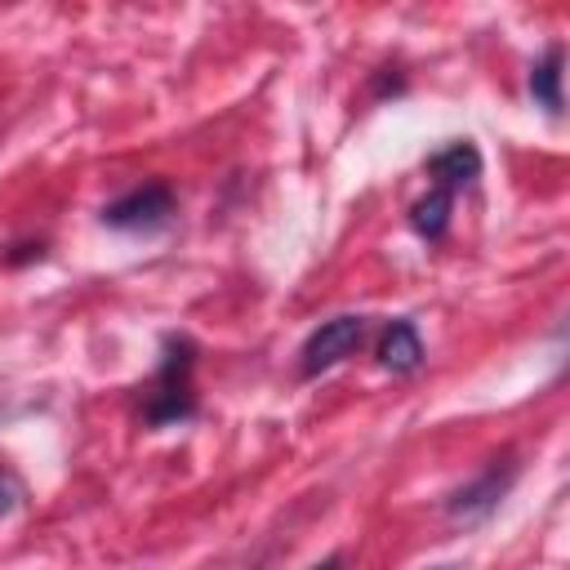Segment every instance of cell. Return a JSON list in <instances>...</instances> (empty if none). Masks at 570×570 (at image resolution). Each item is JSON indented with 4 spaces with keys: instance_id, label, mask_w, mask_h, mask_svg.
Masks as SVG:
<instances>
[{
    "instance_id": "11",
    "label": "cell",
    "mask_w": 570,
    "mask_h": 570,
    "mask_svg": "<svg viewBox=\"0 0 570 570\" xmlns=\"http://www.w3.org/2000/svg\"><path fill=\"white\" fill-rule=\"evenodd\" d=\"M432 570H459V566H432Z\"/></svg>"
},
{
    "instance_id": "7",
    "label": "cell",
    "mask_w": 570,
    "mask_h": 570,
    "mask_svg": "<svg viewBox=\"0 0 570 570\" xmlns=\"http://www.w3.org/2000/svg\"><path fill=\"white\" fill-rule=\"evenodd\" d=\"M561 62H566V49L561 45H548V53L530 67V98L548 116H561Z\"/></svg>"
},
{
    "instance_id": "10",
    "label": "cell",
    "mask_w": 570,
    "mask_h": 570,
    "mask_svg": "<svg viewBox=\"0 0 570 570\" xmlns=\"http://www.w3.org/2000/svg\"><path fill=\"white\" fill-rule=\"evenodd\" d=\"M343 566H347V557H343V552H330L325 561H316V566H307V570H343Z\"/></svg>"
},
{
    "instance_id": "2",
    "label": "cell",
    "mask_w": 570,
    "mask_h": 570,
    "mask_svg": "<svg viewBox=\"0 0 570 570\" xmlns=\"http://www.w3.org/2000/svg\"><path fill=\"white\" fill-rule=\"evenodd\" d=\"M517 472H521V463H517V454L512 450H503V454H494L468 485H459L450 499H445V512L454 517V521H463V525H476V521H485L503 499H508V490L517 485Z\"/></svg>"
},
{
    "instance_id": "3",
    "label": "cell",
    "mask_w": 570,
    "mask_h": 570,
    "mask_svg": "<svg viewBox=\"0 0 570 570\" xmlns=\"http://www.w3.org/2000/svg\"><path fill=\"white\" fill-rule=\"evenodd\" d=\"M365 330H370V321L356 316V312H343V316L321 321V325L303 338V347H298V374H303V379H316V374L343 365V361L356 356V347L365 343Z\"/></svg>"
},
{
    "instance_id": "9",
    "label": "cell",
    "mask_w": 570,
    "mask_h": 570,
    "mask_svg": "<svg viewBox=\"0 0 570 570\" xmlns=\"http://www.w3.org/2000/svg\"><path fill=\"white\" fill-rule=\"evenodd\" d=\"M18 499H22V485H18V476H13L9 468H0V517H9V512L18 508Z\"/></svg>"
},
{
    "instance_id": "5",
    "label": "cell",
    "mask_w": 570,
    "mask_h": 570,
    "mask_svg": "<svg viewBox=\"0 0 570 570\" xmlns=\"http://www.w3.org/2000/svg\"><path fill=\"white\" fill-rule=\"evenodd\" d=\"M428 174H432L436 187L450 191V196H454V187H472V183L481 178V151H476V142H468V138L445 142L441 151L428 156Z\"/></svg>"
},
{
    "instance_id": "4",
    "label": "cell",
    "mask_w": 570,
    "mask_h": 570,
    "mask_svg": "<svg viewBox=\"0 0 570 570\" xmlns=\"http://www.w3.org/2000/svg\"><path fill=\"white\" fill-rule=\"evenodd\" d=\"M102 227L111 232H160L174 218V187L169 183H142L111 205H102Z\"/></svg>"
},
{
    "instance_id": "8",
    "label": "cell",
    "mask_w": 570,
    "mask_h": 570,
    "mask_svg": "<svg viewBox=\"0 0 570 570\" xmlns=\"http://www.w3.org/2000/svg\"><path fill=\"white\" fill-rule=\"evenodd\" d=\"M450 209H454V196L441 191V187H432L428 196H419V200L410 205V227H414L423 240H441L445 227H450Z\"/></svg>"
},
{
    "instance_id": "6",
    "label": "cell",
    "mask_w": 570,
    "mask_h": 570,
    "mask_svg": "<svg viewBox=\"0 0 570 570\" xmlns=\"http://www.w3.org/2000/svg\"><path fill=\"white\" fill-rule=\"evenodd\" d=\"M374 356H379V365L387 374H419V365H423V338H419L414 321H405V316L387 321L383 334H379Z\"/></svg>"
},
{
    "instance_id": "1",
    "label": "cell",
    "mask_w": 570,
    "mask_h": 570,
    "mask_svg": "<svg viewBox=\"0 0 570 570\" xmlns=\"http://www.w3.org/2000/svg\"><path fill=\"white\" fill-rule=\"evenodd\" d=\"M196 343L187 334H169L165 338V352H160V365H156V379L142 387V410L138 419L147 428H174V423H187L196 414Z\"/></svg>"
}]
</instances>
